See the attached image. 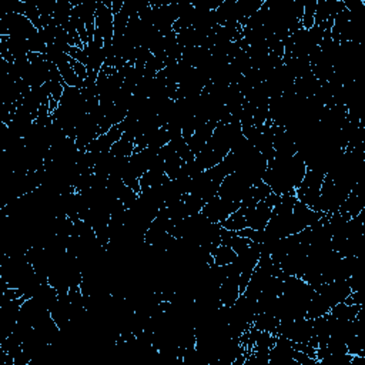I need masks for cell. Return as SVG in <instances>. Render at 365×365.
<instances>
[{"label":"cell","instance_id":"cell-1","mask_svg":"<svg viewBox=\"0 0 365 365\" xmlns=\"http://www.w3.org/2000/svg\"><path fill=\"white\" fill-rule=\"evenodd\" d=\"M305 173L307 164L298 153L292 155H275L267 164L262 182H265L274 194H295V188L301 184Z\"/></svg>","mask_w":365,"mask_h":365},{"label":"cell","instance_id":"cell-2","mask_svg":"<svg viewBox=\"0 0 365 365\" xmlns=\"http://www.w3.org/2000/svg\"><path fill=\"white\" fill-rule=\"evenodd\" d=\"M324 177H325V173L319 170L307 168V173L301 184L295 188L297 200L314 211H317V207H318L319 191H321Z\"/></svg>","mask_w":365,"mask_h":365},{"label":"cell","instance_id":"cell-3","mask_svg":"<svg viewBox=\"0 0 365 365\" xmlns=\"http://www.w3.org/2000/svg\"><path fill=\"white\" fill-rule=\"evenodd\" d=\"M251 187H252V184L247 178H244L238 173H232V174H228L221 181V185L218 190V197L230 200V201L241 202Z\"/></svg>","mask_w":365,"mask_h":365},{"label":"cell","instance_id":"cell-4","mask_svg":"<svg viewBox=\"0 0 365 365\" xmlns=\"http://www.w3.org/2000/svg\"><path fill=\"white\" fill-rule=\"evenodd\" d=\"M114 34V14L111 11V3L97 1L96 9V33L94 37L104 41V47L110 46Z\"/></svg>","mask_w":365,"mask_h":365},{"label":"cell","instance_id":"cell-5","mask_svg":"<svg viewBox=\"0 0 365 365\" xmlns=\"http://www.w3.org/2000/svg\"><path fill=\"white\" fill-rule=\"evenodd\" d=\"M241 207V202H235V201H230L221 197H214L210 201H207L202 208H201V214L210 220L211 222H218L221 224L222 221H225L232 212H235L238 208Z\"/></svg>","mask_w":365,"mask_h":365},{"label":"cell","instance_id":"cell-6","mask_svg":"<svg viewBox=\"0 0 365 365\" xmlns=\"http://www.w3.org/2000/svg\"><path fill=\"white\" fill-rule=\"evenodd\" d=\"M362 309V305H358V304H346V302H339L336 304L335 307L331 308L329 314L336 317V318H341V319H346V321H354L359 311Z\"/></svg>","mask_w":365,"mask_h":365},{"label":"cell","instance_id":"cell-7","mask_svg":"<svg viewBox=\"0 0 365 365\" xmlns=\"http://www.w3.org/2000/svg\"><path fill=\"white\" fill-rule=\"evenodd\" d=\"M212 259L215 265H228L232 264L237 259V252L227 244H220L214 251H212Z\"/></svg>","mask_w":365,"mask_h":365},{"label":"cell","instance_id":"cell-8","mask_svg":"<svg viewBox=\"0 0 365 365\" xmlns=\"http://www.w3.org/2000/svg\"><path fill=\"white\" fill-rule=\"evenodd\" d=\"M315 9H317V1H305L304 3V11H302V19H301L302 29L308 30L315 24Z\"/></svg>","mask_w":365,"mask_h":365}]
</instances>
